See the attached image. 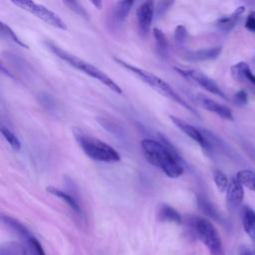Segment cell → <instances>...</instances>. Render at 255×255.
Wrapping results in <instances>:
<instances>
[{
    "instance_id": "cell-5",
    "label": "cell",
    "mask_w": 255,
    "mask_h": 255,
    "mask_svg": "<svg viewBox=\"0 0 255 255\" xmlns=\"http://www.w3.org/2000/svg\"><path fill=\"white\" fill-rule=\"evenodd\" d=\"M192 228L200 241L208 248L211 255H224L220 235L208 219L203 217L194 218Z\"/></svg>"
},
{
    "instance_id": "cell-19",
    "label": "cell",
    "mask_w": 255,
    "mask_h": 255,
    "mask_svg": "<svg viewBox=\"0 0 255 255\" xmlns=\"http://www.w3.org/2000/svg\"><path fill=\"white\" fill-rule=\"evenodd\" d=\"M0 255H29L27 246L19 242H6L0 247Z\"/></svg>"
},
{
    "instance_id": "cell-20",
    "label": "cell",
    "mask_w": 255,
    "mask_h": 255,
    "mask_svg": "<svg viewBox=\"0 0 255 255\" xmlns=\"http://www.w3.org/2000/svg\"><path fill=\"white\" fill-rule=\"evenodd\" d=\"M158 216H159V219L162 221L173 222V223H181L182 221L180 214L173 207L167 204L160 205L158 210Z\"/></svg>"
},
{
    "instance_id": "cell-14",
    "label": "cell",
    "mask_w": 255,
    "mask_h": 255,
    "mask_svg": "<svg viewBox=\"0 0 255 255\" xmlns=\"http://www.w3.org/2000/svg\"><path fill=\"white\" fill-rule=\"evenodd\" d=\"M133 4V1H120L116 4L111 16L114 26L120 27L121 25H123Z\"/></svg>"
},
{
    "instance_id": "cell-9",
    "label": "cell",
    "mask_w": 255,
    "mask_h": 255,
    "mask_svg": "<svg viewBox=\"0 0 255 255\" xmlns=\"http://www.w3.org/2000/svg\"><path fill=\"white\" fill-rule=\"evenodd\" d=\"M155 13L154 3L152 1L142 2L136 9L137 28L142 37H145L150 29V25Z\"/></svg>"
},
{
    "instance_id": "cell-12",
    "label": "cell",
    "mask_w": 255,
    "mask_h": 255,
    "mask_svg": "<svg viewBox=\"0 0 255 255\" xmlns=\"http://www.w3.org/2000/svg\"><path fill=\"white\" fill-rule=\"evenodd\" d=\"M221 51H222L221 46H214V47L203 48L195 51H189L185 54V59L191 62L214 60L220 55Z\"/></svg>"
},
{
    "instance_id": "cell-16",
    "label": "cell",
    "mask_w": 255,
    "mask_h": 255,
    "mask_svg": "<svg viewBox=\"0 0 255 255\" xmlns=\"http://www.w3.org/2000/svg\"><path fill=\"white\" fill-rule=\"evenodd\" d=\"M241 216L245 232L251 238L255 239V211L249 206H243Z\"/></svg>"
},
{
    "instance_id": "cell-11",
    "label": "cell",
    "mask_w": 255,
    "mask_h": 255,
    "mask_svg": "<svg viewBox=\"0 0 255 255\" xmlns=\"http://www.w3.org/2000/svg\"><path fill=\"white\" fill-rule=\"evenodd\" d=\"M198 102L201 107H203L205 110L217 115L218 117H220L224 120H228V121L234 120L232 111L228 107L221 105V104L215 102L214 100L206 98V97H199Z\"/></svg>"
},
{
    "instance_id": "cell-6",
    "label": "cell",
    "mask_w": 255,
    "mask_h": 255,
    "mask_svg": "<svg viewBox=\"0 0 255 255\" xmlns=\"http://www.w3.org/2000/svg\"><path fill=\"white\" fill-rule=\"evenodd\" d=\"M11 2L14 5L20 7L21 9L35 15L37 18L41 19L45 23L61 30H67V25L65 21L58 14L48 9L44 5L36 3L34 1H30V0H16V1L13 0Z\"/></svg>"
},
{
    "instance_id": "cell-26",
    "label": "cell",
    "mask_w": 255,
    "mask_h": 255,
    "mask_svg": "<svg viewBox=\"0 0 255 255\" xmlns=\"http://www.w3.org/2000/svg\"><path fill=\"white\" fill-rule=\"evenodd\" d=\"M26 246L29 255H46L41 243L34 236L30 237L26 241Z\"/></svg>"
},
{
    "instance_id": "cell-28",
    "label": "cell",
    "mask_w": 255,
    "mask_h": 255,
    "mask_svg": "<svg viewBox=\"0 0 255 255\" xmlns=\"http://www.w3.org/2000/svg\"><path fill=\"white\" fill-rule=\"evenodd\" d=\"M187 40V30L184 26L178 25L174 30V41L177 47H184Z\"/></svg>"
},
{
    "instance_id": "cell-8",
    "label": "cell",
    "mask_w": 255,
    "mask_h": 255,
    "mask_svg": "<svg viewBox=\"0 0 255 255\" xmlns=\"http://www.w3.org/2000/svg\"><path fill=\"white\" fill-rule=\"evenodd\" d=\"M169 120L181 130L183 131L188 137L192 138L194 141H196L204 150L211 152L212 151V146L209 142V140L206 138V136L203 134L202 130L198 129L194 126L188 124L187 122L183 121L182 119L169 115Z\"/></svg>"
},
{
    "instance_id": "cell-15",
    "label": "cell",
    "mask_w": 255,
    "mask_h": 255,
    "mask_svg": "<svg viewBox=\"0 0 255 255\" xmlns=\"http://www.w3.org/2000/svg\"><path fill=\"white\" fill-rule=\"evenodd\" d=\"M231 75L234 80L243 82L248 81L249 83L253 84L255 86V75L252 73L251 69L249 68L248 64L246 62H239L235 65H233L230 69Z\"/></svg>"
},
{
    "instance_id": "cell-18",
    "label": "cell",
    "mask_w": 255,
    "mask_h": 255,
    "mask_svg": "<svg viewBox=\"0 0 255 255\" xmlns=\"http://www.w3.org/2000/svg\"><path fill=\"white\" fill-rule=\"evenodd\" d=\"M2 220L3 222L10 228L12 229L15 233H17L21 238H23L25 241H27L30 237H32L33 235L30 233V231L17 219L12 218L10 216H2Z\"/></svg>"
},
{
    "instance_id": "cell-27",
    "label": "cell",
    "mask_w": 255,
    "mask_h": 255,
    "mask_svg": "<svg viewBox=\"0 0 255 255\" xmlns=\"http://www.w3.org/2000/svg\"><path fill=\"white\" fill-rule=\"evenodd\" d=\"M1 133L13 149L19 150L21 148V142H20L19 138L10 129H8L5 127H2L1 128Z\"/></svg>"
},
{
    "instance_id": "cell-22",
    "label": "cell",
    "mask_w": 255,
    "mask_h": 255,
    "mask_svg": "<svg viewBox=\"0 0 255 255\" xmlns=\"http://www.w3.org/2000/svg\"><path fill=\"white\" fill-rule=\"evenodd\" d=\"M197 203L199 208L201 209V211L207 215L208 217H211L217 221H222V217L220 215V213L217 211V209L212 205V203H210L206 198L199 196L197 199Z\"/></svg>"
},
{
    "instance_id": "cell-31",
    "label": "cell",
    "mask_w": 255,
    "mask_h": 255,
    "mask_svg": "<svg viewBox=\"0 0 255 255\" xmlns=\"http://www.w3.org/2000/svg\"><path fill=\"white\" fill-rule=\"evenodd\" d=\"M173 4V1H161L158 2L156 7H155V14L157 17L162 16L168 9L169 7Z\"/></svg>"
},
{
    "instance_id": "cell-29",
    "label": "cell",
    "mask_w": 255,
    "mask_h": 255,
    "mask_svg": "<svg viewBox=\"0 0 255 255\" xmlns=\"http://www.w3.org/2000/svg\"><path fill=\"white\" fill-rule=\"evenodd\" d=\"M234 104L238 107H243L246 106L248 103V95L246 93V91L244 90H240L238 91L235 95H234Z\"/></svg>"
},
{
    "instance_id": "cell-34",
    "label": "cell",
    "mask_w": 255,
    "mask_h": 255,
    "mask_svg": "<svg viewBox=\"0 0 255 255\" xmlns=\"http://www.w3.org/2000/svg\"><path fill=\"white\" fill-rule=\"evenodd\" d=\"M240 255H253V254H252L249 250H247V249H243V250L241 251Z\"/></svg>"
},
{
    "instance_id": "cell-23",
    "label": "cell",
    "mask_w": 255,
    "mask_h": 255,
    "mask_svg": "<svg viewBox=\"0 0 255 255\" xmlns=\"http://www.w3.org/2000/svg\"><path fill=\"white\" fill-rule=\"evenodd\" d=\"M235 178L244 186L255 191V172L249 169H241L236 173Z\"/></svg>"
},
{
    "instance_id": "cell-2",
    "label": "cell",
    "mask_w": 255,
    "mask_h": 255,
    "mask_svg": "<svg viewBox=\"0 0 255 255\" xmlns=\"http://www.w3.org/2000/svg\"><path fill=\"white\" fill-rule=\"evenodd\" d=\"M115 60L117 61V63H119L121 66H123L124 68L128 70L130 73L134 74L137 78H139L142 82H144L146 85H148L151 89H153L154 91H156L160 95H162V96L170 99L171 101L175 102L176 104L182 106L183 108H185L190 113H192L194 115H197L196 110L191 106V104H189L187 101H185L179 94H177L172 89V87L168 83H166L161 78L157 77L156 75H154V74H152L148 71H145V70L139 69L135 66H132L131 64H128V63L123 61L122 59L115 58Z\"/></svg>"
},
{
    "instance_id": "cell-1",
    "label": "cell",
    "mask_w": 255,
    "mask_h": 255,
    "mask_svg": "<svg viewBox=\"0 0 255 255\" xmlns=\"http://www.w3.org/2000/svg\"><path fill=\"white\" fill-rule=\"evenodd\" d=\"M159 140L143 138L140 147L146 160L160 168L170 178H177L184 172V160L173 144L161 133Z\"/></svg>"
},
{
    "instance_id": "cell-21",
    "label": "cell",
    "mask_w": 255,
    "mask_h": 255,
    "mask_svg": "<svg viewBox=\"0 0 255 255\" xmlns=\"http://www.w3.org/2000/svg\"><path fill=\"white\" fill-rule=\"evenodd\" d=\"M153 37L155 39V47L160 57L165 58L168 55V41L163 32L157 28H153Z\"/></svg>"
},
{
    "instance_id": "cell-33",
    "label": "cell",
    "mask_w": 255,
    "mask_h": 255,
    "mask_svg": "<svg viewBox=\"0 0 255 255\" xmlns=\"http://www.w3.org/2000/svg\"><path fill=\"white\" fill-rule=\"evenodd\" d=\"M92 4L94 6H96L98 9H101L102 8V2L101 1H92Z\"/></svg>"
},
{
    "instance_id": "cell-7",
    "label": "cell",
    "mask_w": 255,
    "mask_h": 255,
    "mask_svg": "<svg viewBox=\"0 0 255 255\" xmlns=\"http://www.w3.org/2000/svg\"><path fill=\"white\" fill-rule=\"evenodd\" d=\"M174 70L179 75H181L183 78L200 86L207 92H209L213 95L219 96L223 99L226 98V96H225L224 92L221 90V88L211 78H209L202 72H200L198 70H194V69H183V68H178V67L174 68Z\"/></svg>"
},
{
    "instance_id": "cell-4",
    "label": "cell",
    "mask_w": 255,
    "mask_h": 255,
    "mask_svg": "<svg viewBox=\"0 0 255 255\" xmlns=\"http://www.w3.org/2000/svg\"><path fill=\"white\" fill-rule=\"evenodd\" d=\"M75 138L83 151L93 160L108 163L121 160L119 152L113 146L99 138L84 134L81 131H75Z\"/></svg>"
},
{
    "instance_id": "cell-30",
    "label": "cell",
    "mask_w": 255,
    "mask_h": 255,
    "mask_svg": "<svg viewBox=\"0 0 255 255\" xmlns=\"http://www.w3.org/2000/svg\"><path fill=\"white\" fill-rule=\"evenodd\" d=\"M64 4L67 5L71 10L75 11L80 16L87 17V12L85 11V9L81 6V4L79 2H76V1H65Z\"/></svg>"
},
{
    "instance_id": "cell-3",
    "label": "cell",
    "mask_w": 255,
    "mask_h": 255,
    "mask_svg": "<svg viewBox=\"0 0 255 255\" xmlns=\"http://www.w3.org/2000/svg\"><path fill=\"white\" fill-rule=\"evenodd\" d=\"M46 46L48 47V49L53 54H55L57 57L64 60L65 62H67L72 67H74L77 70L85 73L86 75L98 80L102 84L106 85L109 89L114 91L115 93H117V94H122L123 93L121 87L112 78H110L107 74H105L102 70H100L96 66H94V65L78 58L77 56L63 50L62 48H60L58 45H56L55 43H53L51 41H46Z\"/></svg>"
},
{
    "instance_id": "cell-24",
    "label": "cell",
    "mask_w": 255,
    "mask_h": 255,
    "mask_svg": "<svg viewBox=\"0 0 255 255\" xmlns=\"http://www.w3.org/2000/svg\"><path fill=\"white\" fill-rule=\"evenodd\" d=\"M0 27H1V34H2V36H4V37H6L7 39L13 41V42L16 43L17 45H19V46H21V47H23V48L28 49V45L25 44L7 24H5L4 22H1Z\"/></svg>"
},
{
    "instance_id": "cell-25",
    "label": "cell",
    "mask_w": 255,
    "mask_h": 255,
    "mask_svg": "<svg viewBox=\"0 0 255 255\" xmlns=\"http://www.w3.org/2000/svg\"><path fill=\"white\" fill-rule=\"evenodd\" d=\"M213 179L216 187L220 192H224L227 190L229 185V180L224 172H222L221 170H215L213 174Z\"/></svg>"
},
{
    "instance_id": "cell-17",
    "label": "cell",
    "mask_w": 255,
    "mask_h": 255,
    "mask_svg": "<svg viewBox=\"0 0 255 255\" xmlns=\"http://www.w3.org/2000/svg\"><path fill=\"white\" fill-rule=\"evenodd\" d=\"M47 192L48 193H51L59 198H61L62 200H64L72 210H74L76 213L78 214H82V209H81V206L79 205V203L77 202V200L72 196L70 195L69 193H67L66 191L62 190V189H59V188H56V187H53V186H48L46 188Z\"/></svg>"
},
{
    "instance_id": "cell-32",
    "label": "cell",
    "mask_w": 255,
    "mask_h": 255,
    "mask_svg": "<svg viewBox=\"0 0 255 255\" xmlns=\"http://www.w3.org/2000/svg\"><path fill=\"white\" fill-rule=\"evenodd\" d=\"M244 26L248 31L255 33V11H251L248 14Z\"/></svg>"
},
{
    "instance_id": "cell-13",
    "label": "cell",
    "mask_w": 255,
    "mask_h": 255,
    "mask_svg": "<svg viewBox=\"0 0 255 255\" xmlns=\"http://www.w3.org/2000/svg\"><path fill=\"white\" fill-rule=\"evenodd\" d=\"M245 11V7L244 6H239L235 9V11H233L231 14L226 15V16H222L219 19L216 20L215 22V26L222 32H229L231 31L235 25L237 24L240 16L244 13Z\"/></svg>"
},
{
    "instance_id": "cell-10",
    "label": "cell",
    "mask_w": 255,
    "mask_h": 255,
    "mask_svg": "<svg viewBox=\"0 0 255 255\" xmlns=\"http://www.w3.org/2000/svg\"><path fill=\"white\" fill-rule=\"evenodd\" d=\"M244 198V190L243 185L236 179L232 178L229 181L228 188L226 190V202L230 209H237Z\"/></svg>"
}]
</instances>
